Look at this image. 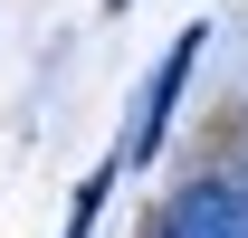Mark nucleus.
I'll return each mask as SVG.
<instances>
[{
    "label": "nucleus",
    "instance_id": "obj_1",
    "mask_svg": "<svg viewBox=\"0 0 248 238\" xmlns=\"http://www.w3.org/2000/svg\"><path fill=\"white\" fill-rule=\"evenodd\" d=\"M201 19H191L182 38H172V48H162V67L153 76H143V105H134V143H124V162H153L162 152V134H172V105H182V86H191V67H201Z\"/></svg>",
    "mask_w": 248,
    "mask_h": 238
},
{
    "label": "nucleus",
    "instance_id": "obj_2",
    "mask_svg": "<svg viewBox=\"0 0 248 238\" xmlns=\"http://www.w3.org/2000/svg\"><path fill=\"white\" fill-rule=\"evenodd\" d=\"M162 238H248V191H229V181L182 191V200L162 209Z\"/></svg>",
    "mask_w": 248,
    "mask_h": 238
},
{
    "label": "nucleus",
    "instance_id": "obj_3",
    "mask_svg": "<svg viewBox=\"0 0 248 238\" xmlns=\"http://www.w3.org/2000/svg\"><path fill=\"white\" fill-rule=\"evenodd\" d=\"M105 181H115V172H95L86 191H77V209H67V238H86V229H95V209H105Z\"/></svg>",
    "mask_w": 248,
    "mask_h": 238
}]
</instances>
